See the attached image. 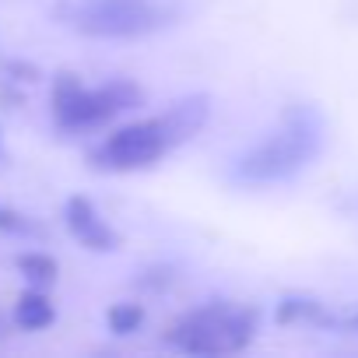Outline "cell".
Wrapping results in <instances>:
<instances>
[{"label": "cell", "mask_w": 358, "mask_h": 358, "mask_svg": "<svg viewBox=\"0 0 358 358\" xmlns=\"http://www.w3.org/2000/svg\"><path fill=\"white\" fill-rule=\"evenodd\" d=\"M208 116H211L208 95L179 99L158 116L134 120V123L109 130L92 148V165L102 172H144V169L158 165L169 151H176L183 141L201 134Z\"/></svg>", "instance_id": "1"}, {"label": "cell", "mask_w": 358, "mask_h": 358, "mask_svg": "<svg viewBox=\"0 0 358 358\" xmlns=\"http://www.w3.org/2000/svg\"><path fill=\"white\" fill-rule=\"evenodd\" d=\"M320 148H323V116L313 106L295 102L285 109L278 130L236 162V179L253 187L285 183L320 155Z\"/></svg>", "instance_id": "2"}, {"label": "cell", "mask_w": 358, "mask_h": 358, "mask_svg": "<svg viewBox=\"0 0 358 358\" xmlns=\"http://www.w3.org/2000/svg\"><path fill=\"white\" fill-rule=\"evenodd\" d=\"M179 11L165 0H60L57 22L88 39H144L169 29Z\"/></svg>", "instance_id": "3"}, {"label": "cell", "mask_w": 358, "mask_h": 358, "mask_svg": "<svg viewBox=\"0 0 358 358\" xmlns=\"http://www.w3.org/2000/svg\"><path fill=\"white\" fill-rule=\"evenodd\" d=\"M257 337V309L236 302H208L183 313L172 330L169 344L187 355H236L250 348Z\"/></svg>", "instance_id": "4"}, {"label": "cell", "mask_w": 358, "mask_h": 358, "mask_svg": "<svg viewBox=\"0 0 358 358\" xmlns=\"http://www.w3.org/2000/svg\"><path fill=\"white\" fill-rule=\"evenodd\" d=\"M141 102H144V88L134 81L120 78V81H109L99 88H85L81 81L64 74L53 88V120L60 130L81 134V130H95V127L113 123L116 116L130 113Z\"/></svg>", "instance_id": "5"}, {"label": "cell", "mask_w": 358, "mask_h": 358, "mask_svg": "<svg viewBox=\"0 0 358 358\" xmlns=\"http://www.w3.org/2000/svg\"><path fill=\"white\" fill-rule=\"evenodd\" d=\"M64 222L71 229V236L85 246V250H95V253H109L120 246V232L99 215V208L88 201V197H71L67 208H64Z\"/></svg>", "instance_id": "6"}, {"label": "cell", "mask_w": 358, "mask_h": 358, "mask_svg": "<svg viewBox=\"0 0 358 358\" xmlns=\"http://www.w3.org/2000/svg\"><path fill=\"white\" fill-rule=\"evenodd\" d=\"M53 316H57V309L43 292H25L15 306V320H18L22 330H43V327L53 323Z\"/></svg>", "instance_id": "7"}, {"label": "cell", "mask_w": 358, "mask_h": 358, "mask_svg": "<svg viewBox=\"0 0 358 358\" xmlns=\"http://www.w3.org/2000/svg\"><path fill=\"white\" fill-rule=\"evenodd\" d=\"M281 323H327V313L316 299H285L278 309Z\"/></svg>", "instance_id": "8"}, {"label": "cell", "mask_w": 358, "mask_h": 358, "mask_svg": "<svg viewBox=\"0 0 358 358\" xmlns=\"http://www.w3.org/2000/svg\"><path fill=\"white\" fill-rule=\"evenodd\" d=\"M18 271L32 281V285H50L57 281V260L43 257V253H22L18 257Z\"/></svg>", "instance_id": "9"}, {"label": "cell", "mask_w": 358, "mask_h": 358, "mask_svg": "<svg viewBox=\"0 0 358 358\" xmlns=\"http://www.w3.org/2000/svg\"><path fill=\"white\" fill-rule=\"evenodd\" d=\"M144 323V309L137 306V302H120V306H113L109 309V327H113V334H134L137 327Z\"/></svg>", "instance_id": "10"}, {"label": "cell", "mask_w": 358, "mask_h": 358, "mask_svg": "<svg viewBox=\"0 0 358 358\" xmlns=\"http://www.w3.org/2000/svg\"><path fill=\"white\" fill-rule=\"evenodd\" d=\"M11 232H36V225H32L22 211L0 204V236H11Z\"/></svg>", "instance_id": "11"}, {"label": "cell", "mask_w": 358, "mask_h": 358, "mask_svg": "<svg viewBox=\"0 0 358 358\" xmlns=\"http://www.w3.org/2000/svg\"><path fill=\"white\" fill-rule=\"evenodd\" d=\"M344 327H348V330H358V313H355V316H348V320H344Z\"/></svg>", "instance_id": "12"}, {"label": "cell", "mask_w": 358, "mask_h": 358, "mask_svg": "<svg viewBox=\"0 0 358 358\" xmlns=\"http://www.w3.org/2000/svg\"><path fill=\"white\" fill-rule=\"evenodd\" d=\"M0 158H4V137H0Z\"/></svg>", "instance_id": "13"}]
</instances>
